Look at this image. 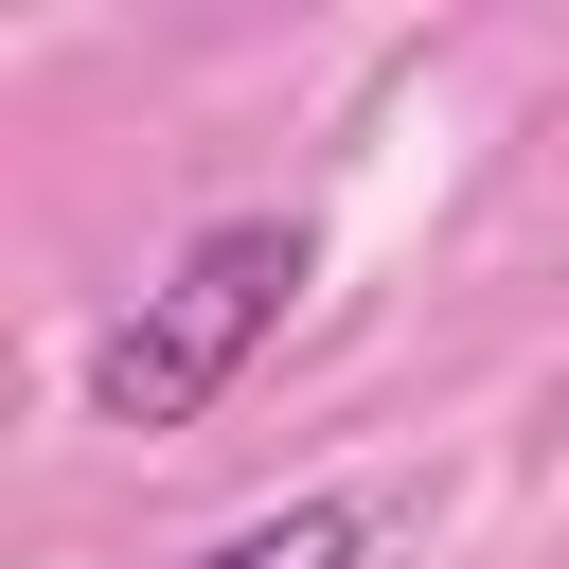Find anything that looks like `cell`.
<instances>
[{
	"label": "cell",
	"mask_w": 569,
	"mask_h": 569,
	"mask_svg": "<svg viewBox=\"0 0 569 569\" xmlns=\"http://www.w3.org/2000/svg\"><path fill=\"white\" fill-rule=\"evenodd\" d=\"M302 284H320V231H302V213H213V231L89 338V427H196V409L284 338Z\"/></svg>",
	"instance_id": "1"
},
{
	"label": "cell",
	"mask_w": 569,
	"mask_h": 569,
	"mask_svg": "<svg viewBox=\"0 0 569 569\" xmlns=\"http://www.w3.org/2000/svg\"><path fill=\"white\" fill-rule=\"evenodd\" d=\"M356 551H373V498H267V516H231L178 569H356Z\"/></svg>",
	"instance_id": "2"
}]
</instances>
